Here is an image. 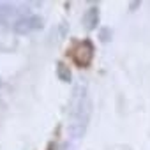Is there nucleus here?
<instances>
[{
    "instance_id": "1",
    "label": "nucleus",
    "mask_w": 150,
    "mask_h": 150,
    "mask_svg": "<svg viewBox=\"0 0 150 150\" xmlns=\"http://www.w3.org/2000/svg\"><path fill=\"white\" fill-rule=\"evenodd\" d=\"M92 115V101L88 96V85L85 80H80L72 90V96L69 99V134L72 139H81L87 132L88 122Z\"/></svg>"
},
{
    "instance_id": "2",
    "label": "nucleus",
    "mask_w": 150,
    "mask_h": 150,
    "mask_svg": "<svg viewBox=\"0 0 150 150\" xmlns=\"http://www.w3.org/2000/svg\"><path fill=\"white\" fill-rule=\"evenodd\" d=\"M94 53H96V48H94V42L90 39L78 41L71 50L72 60L76 62V65H80V67H88L92 64V60H94Z\"/></svg>"
},
{
    "instance_id": "3",
    "label": "nucleus",
    "mask_w": 150,
    "mask_h": 150,
    "mask_svg": "<svg viewBox=\"0 0 150 150\" xmlns=\"http://www.w3.org/2000/svg\"><path fill=\"white\" fill-rule=\"evenodd\" d=\"M13 27V32L14 34H20V35H27V34H32L35 30H41L44 27V20L37 14H32V13H27L23 14L20 20L14 21Z\"/></svg>"
},
{
    "instance_id": "4",
    "label": "nucleus",
    "mask_w": 150,
    "mask_h": 150,
    "mask_svg": "<svg viewBox=\"0 0 150 150\" xmlns=\"http://www.w3.org/2000/svg\"><path fill=\"white\" fill-rule=\"evenodd\" d=\"M23 14H27L25 11H21L16 4H9V2H0V25H9L16 20H20Z\"/></svg>"
},
{
    "instance_id": "5",
    "label": "nucleus",
    "mask_w": 150,
    "mask_h": 150,
    "mask_svg": "<svg viewBox=\"0 0 150 150\" xmlns=\"http://www.w3.org/2000/svg\"><path fill=\"white\" fill-rule=\"evenodd\" d=\"M101 20V13H99V6H90L85 14H83V23L87 30H96Z\"/></svg>"
},
{
    "instance_id": "6",
    "label": "nucleus",
    "mask_w": 150,
    "mask_h": 150,
    "mask_svg": "<svg viewBox=\"0 0 150 150\" xmlns=\"http://www.w3.org/2000/svg\"><path fill=\"white\" fill-rule=\"evenodd\" d=\"M16 48V41L11 34L4 32V30H0V51H4V53H9Z\"/></svg>"
},
{
    "instance_id": "7",
    "label": "nucleus",
    "mask_w": 150,
    "mask_h": 150,
    "mask_svg": "<svg viewBox=\"0 0 150 150\" xmlns=\"http://www.w3.org/2000/svg\"><path fill=\"white\" fill-rule=\"evenodd\" d=\"M57 76H58V80L64 81V83H71V80H72L71 69H69L64 62H58V64H57Z\"/></svg>"
},
{
    "instance_id": "8",
    "label": "nucleus",
    "mask_w": 150,
    "mask_h": 150,
    "mask_svg": "<svg viewBox=\"0 0 150 150\" xmlns=\"http://www.w3.org/2000/svg\"><path fill=\"white\" fill-rule=\"evenodd\" d=\"M99 37H101V41H103V42H108V41L111 39V28H108V27L101 28V32H99Z\"/></svg>"
}]
</instances>
